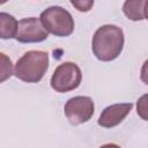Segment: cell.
<instances>
[{"label": "cell", "mask_w": 148, "mask_h": 148, "mask_svg": "<svg viewBox=\"0 0 148 148\" xmlns=\"http://www.w3.org/2000/svg\"><path fill=\"white\" fill-rule=\"evenodd\" d=\"M124 32L113 24L99 27L94 34L91 49L95 57L101 61H112L123 51Z\"/></svg>", "instance_id": "cell-1"}, {"label": "cell", "mask_w": 148, "mask_h": 148, "mask_svg": "<svg viewBox=\"0 0 148 148\" xmlns=\"http://www.w3.org/2000/svg\"><path fill=\"white\" fill-rule=\"evenodd\" d=\"M49 68V54L45 51H28L16 62L14 74L21 81L36 83Z\"/></svg>", "instance_id": "cell-2"}, {"label": "cell", "mask_w": 148, "mask_h": 148, "mask_svg": "<svg viewBox=\"0 0 148 148\" xmlns=\"http://www.w3.org/2000/svg\"><path fill=\"white\" fill-rule=\"evenodd\" d=\"M40 21L47 32L58 36L66 37L74 31V20L69 12L59 6H52L42 12Z\"/></svg>", "instance_id": "cell-3"}, {"label": "cell", "mask_w": 148, "mask_h": 148, "mask_svg": "<svg viewBox=\"0 0 148 148\" xmlns=\"http://www.w3.org/2000/svg\"><path fill=\"white\" fill-rule=\"evenodd\" d=\"M82 80L80 67L71 61L60 64L51 77V87L57 92H67L76 89Z\"/></svg>", "instance_id": "cell-4"}, {"label": "cell", "mask_w": 148, "mask_h": 148, "mask_svg": "<svg viewBox=\"0 0 148 148\" xmlns=\"http://www.w3.org/2000/svg\"><path fill=\"white\" fill-rule=\"evenodd\" d=\"M95 105L90 97L75 96L67 101L64 111L68 121L72 125H80L87 123L94 114Z\"/></svg>", "instance_id": "cell-5"}, {"label": "cell", "mask_w": 148, "mask_h": 148, "mask_svg": "<svg viewBox=\"0 0 148 148\" xmlns=\"http://www.w3.org/2000/svg\"><path fill=\"white\" fill-rule=\"evenodd\" d=\"M49 37L40 18L28 17L18 21L16 40L20 43H39Z\"/></svg>", "instance_id": "cell-6"}, {"label": "cell", "mask_w": 148, "mask_h": 148, "mask_svg": "<svg viewBox=\"0 0 148 148\" xmlns=\"http://www.w3.org/2000/svg\"><path fill=\"white\" fill-rule=\"evenodd\" d=\"M132 108V103H118L105 108L98 118V125L105 128H111L119 125L130 113Z\"/></svg>", "instance_id": "cell-7"}, {"label": "cell", "mask_w": 148, "mask_h": 148, "mask_svg": "<svg viewBox=\"0 0 148 148\" xmlns=\"http://www.w3.org/2000/svg\"><path fill=\"white\" fill-rule=\"evenodd\" d=\"M18 22L14 16L7 13H0V36L2 39H10L16 37Z\"/></svg>", "instance_id": "cell-8"}, {"label": "cell", "mask_w": 148, "mask_h": 148, "mask_svg": "<svg viewBox=\"0 0 148 148\" xmlns=\"http://www.w3.org/2000/svg\"><path fill=\"white\" fill-rule=\"evenodd\" d=\"M143 0H127L123 5L124 14L132 21H141L145 17L143 13Z\"/></svg>", "instance_id": "cell-9"}, {"label": "cell", "mask_w": 148, "mask_h": 148, "mask_svg": "<svg viewBox=\"0 0 148 148\" xmlns=\"http://www.w3.org/2000/svg\"><path fill=\"white\" fill-rule=\"evenodd\" d=\"M0 56H1V79L0 81L3 82L8 77H10V75L13 74V64L10 59L6 57V54L1 53Z\"/></svg>", "instance_id": "cell-10"}, {"label": "cell", "mask_w": 148, "mask_h": 148, "mask_svg": "<svg viewBox=\"0 0 148 148\" xmlns=\"http://www.w3.org/2000/svg\"><path fill=\"white\" fill-rule=\"evenodd\" d=\"M136 112L139 117L148 121V94L142 95L136 102Z\"/></svg>", "instance_id": "cell-11"}, {"label": "cell", "mask_w": 148, "mask_h": 148, "mask_svg": "<svg viewBox=\"0 0 148 148\" xmlns=\"http://www.w3.org/2000/svg\"><path fill=\"white\" fill-rule=\"evenodd\" d=\"M71 3L80 12H89L94 6V1H71Z\"/></svg>", "instance_id": "cell-12"}, {"label": "cell", "mask_w": 148, "mask_h": 148, "mask_svg": "<svg viewBox=\"0 0 148 148\" xmlns=\"http://www.w3.org/2000/svg\"><path fill=\"white\" fill-rule=\"evenodd\" d=\"M140 79L143 83L148 84V59L143 62L142 67H141V72H140Z\"/></svg>", "instance_id": "cell-13"}, {"label": "cell", "mask_w": 148, "mask_h": 148, "mask_svg": "<svg viewBox=\"0 0 148 148\" xmlns=\"http://www.w3.org/2000/svg\"><path fill=\"white\" fill-rule=\"evenodd\" d=\"M143 13H145V17L148 20V0L145 1V6H143Z\"/></svg>", "instance_id": "cell-14"}, {"label": "cell", "mask_w": 148, "mask_h": 148, "mask_svg": "<svg viewBox=\"0 0 148 148\" xmlns=\"http://www.w3.org/2000/svg\"><path fill=\"white\" fill-rule=\"evenodd\" d=\"M99 148H120V147L118 145H114V143H106V145H104Z\"/></svg>", "instance_id": "cell-15"}]
</instances>
